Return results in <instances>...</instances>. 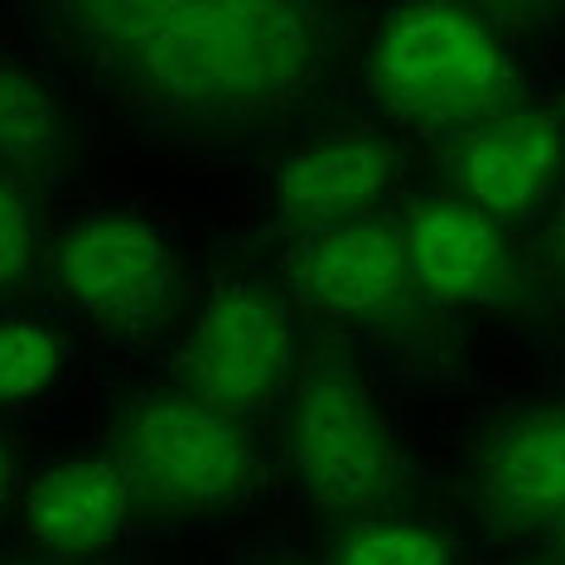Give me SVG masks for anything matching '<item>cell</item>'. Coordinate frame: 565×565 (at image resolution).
Returning <instances> with one entry per match:
<instances>
[{
    "label": "cell",
    "mask_w": 565,
    "mask_h": 565,
    "mask_svg": "<svg viewBox=\"0 0 565 565\" xmlns=\"http://www.w3.org/2000/svg\"><path fill=\"white\" fill-rule=\"evenodd\" d=\"M49 271L63 300L97 324H146L170 300L179 262L146 217L97 213L58 237Z\"/></svg>",
    "instance_id": "obj_6"
},
{
    "label": "cell",
    "mask_w": 565,
    "mask_h": 565,
    "mask_svg": "<svg viewBox=\"0 0 565 565\" xmlns=\"http://www.w3.org/2000/svg\"><path fill=\"white\" fill-rule=\"evenodd\" d=\"M117 465L140 493L174 512H209L237 503L252 488L256 455L233 416L199 396H146L117 435Z\"/></svg>",
    "instance_id": "obj_3"
},
{
    "label": "cell",
    "mask_w": 565,
    "mask_h": 565,
    "mask_svg": "<svg viewBox=\"0 0 565 565\" xmlns=\"http://www.w3.org/2000/svg\"><path fill=\"white\" fill-rule=\"evenodd\" d=\"M68 150V121L40 73L0 63V174L34 179L49 174Z\"/></svg>",
    "instance_id": "obj_13"
},
{
    "label": "cell",
    "mask_w": 565,
    "mask_h": 565,
    "mask_svg": "<svg viewBox=\"0 0 565 565\" xmlns=\"http://www.w3.org/2000/svg\"><path fill=\"white\" fill-rule=\"evenodd\" d=\"M561 262H565V213H561Z\"/></svg>",
    "instance_id": "obj_18"
},
{
    "label": "cell",
    "mask_w": 565,
    "mask_h": 565,
    "mask_svg": "<svg viewBox=\"0 0 565 565\" xmlns=\"http://www.w3.org/2000/svg\"><path fill=\"white\" fill-rule=\"evenodd\" d=\"M97 68L140 107L233 126L271 117L315 83L319 34L295 6H68Z\"/></svg>",
    "instance_id": "obj_1"
},
{
    "label": "cell",
    "mask_w": 565,
    "mask_h": 565,
    "mask_svg": "<svg viewBox=\"0 0 565 565\" xmlns=\"http://www.w3.org/2000/svg\"><path fill=\"white\" fill-rule=\"evenodd\" d=\"M396 179V156L387 140L363 131H333L300 146L271 179V203L286 223L333 227L372 217Z\"/></svg>",
    "instance_id": "obj_8"
},
{
    "label": "cell",
    "mask_w": 565,
    "mask_h": 565,
    "mask_svg": "<svg viewBox=\"0 0 565 565\" xmlns=\"http://www.w3.org/2000/svg\"><path fill=\"white\" fill-rule=\"evenodd\" d=\"M295 363V324L276 290L233 286L203 310L184 353L189 396L223 416H256L286 392Z\"/></svg>",
    "instance_id": "obj_5"
},
{
    "label": "cell",
    "mask_w": 565,
    "mask_h": 565,
    "mask_svg": "<svg viewBox=\"0 0 565 565\" xmlns=\"http://www.w3.org/2000/svg\"><path fill=\"white\" fill-rule=\"evenodd\" d=\"M10 473H15V459H10V445L0 440V498H6V488H10Z\"/></svg>",
    "instance_id": "obj_17"
},
{
    "label": "cell",
    "mask_w": 565,
    "mask_h": 565,
    "mask_svg": "<svg viewBox=\"0 0 565 565\" xmlns=\"http://www.w3.org/2000/svg\"><path fill=\"white\" fill-rule=\"evenodd\" d=\"M40 271V203L20 179L0 174V295H15Z\"/></svg>",
    "instance_id": "obj_16"
},
{
    "label": "cell",
    "mask_w": 565,
    "mask_h": 565,
    "mask_svg": "<svg viewBox=\"0 0 565 565\" xmlns=\"http://www.w3.org/2000/svg\"><path fill=\"white\" fill-rule=\"evenodd\" d=\"M295 280L329 315H382L411 290L402 233L377 217L315 227L295 247Z\"/></svg>",
    "instance_id": "obj_10"
},
{
    "label": "cell",
    "mask_w": 565,
    "mask_h": 565,
    "mask_svg": "<svg viewBox=\"0 0 565 565\" xmlns=\"http://www.w3.org/2000/svg\"><path fill=\"white\" fill-rule=\"evenodd\" d=\"M58 372V343L40 319L10 315L0 319V402H20L49 387Z\"/></svg>",
    "instance_id": "obj_15"
},
{
    "label": "cell",
    "mask_w": 565,
    "mask_h": 565,
    "mask_svg": "<svg viewBox=\"0 0 565 565\" xmlns=\"http://www.w3.org/2000/svg\"><path fill=\"white\" fill-rule=\"evenodd\" d=\"M402 252L411 286L435 300H488L512 280V256L498 217L465 199H426L406 213Z\"/></svg>",
    "instance_id": "obj_9"
},
{
    "label": "cell",
    "mask_w": 565,
    "mask_h": 565,
    "mask_svg": "<svg viewBox=\"0 0 565 565\" xmlns=\"http://www.w3.org/2000/svg\"><path fill=\"white\" fill-rule=\"evenodd\" d=\"M372 83L396 117L459 136L508 107L512 58L473 10L406 6L377 34Z\"/></svg>",
    "instance_id": "obj_2"
},
{
    "label": "cell",
    "mask_w": 565,
    "mask_h": 565,
    "mask_svg": "<svg viewBox=\"0 0 565 565\" xmlns=\"http://www.w3.org/2000/svg\"><path fill=\"white\" fill-rule=\"evenodd\" d=\"M561 546H565V522H561Z\"/></svg>",
    "instance_id": "obj_19"
},
{
    "label": "cell",
    "mask_w": 565,
    "mask_h": 565,
    "mask_svg": "<svg viewBox=\"0 0 565 565\" xmlns=\"http://www.w3.org/2000/svg\"><path fill=\"white\" fill-rule=\"evenodd\" d=\"M329 565H455L440 532L406 518H358L339 532Z\"/></svg>",
    "instance_id": "obj_14"
},
{
    "label": "cell",
    "mask_w": 565,
    "mask_h": 565,
    "mask_svg": "<svg viewBox=\"0 0 565 565\" xmlns=\"http://www.w3.org/2000/svg\"><path fill=\"white\" fill-rule=\"evenodd\" d=\"M131 498L136 488L117 459L83 455L44 469L30 483L24 518H30V532L44 551L78 561L117 542L126 518H131Z\"/></svg>",
    "instance_id": "obj_11"
},
{
    "label": "cell",
    "mask_w": 565,
    "mask_h": 565,
    "mask_svg": "<svg viewBox=\"0 0 565 565\" xmlns=\"http://www.w3.org/2000/svg\"><path fill=\"white\" fill-rule=\"evenodd\" d=\"M483 503L512 522H565V402L532 406L493 435Z\"/></svg>",
    "instance_id": "obj_12"
},
{
    "label": "cell",
    "mask_w": 565,
    "mask_h": 565,
    "mask_svg": "<svg viewBox=\"0 0 565 565\" xmlns=\"http://www.w3.org/2000/svg\"><path fill=\"white\" fill-rule=\"evenodd\" d=\"M565 170V131L551 111H498L455 136L449 174L459 199L488 217L536 209Z\"/></svg>",
    "instance_id": "obj_7"
},
{
    "label": "cell",
    "mask_w": 565,
    "mask_h": 565,
    "mask_svg": "<svg viewBox=\"0 0 565 565\" xmlns=\"http://www.w3.org/2000/svg\"><path fill=\"white\" fill-rule=\"evenodd\" d=\"M290 459L305 498L329 512H372L396 488V445L367 387L339 363H315L295 396Z\"/></svg>",
    "instance_id": "obj_4"
}]
</instances>
